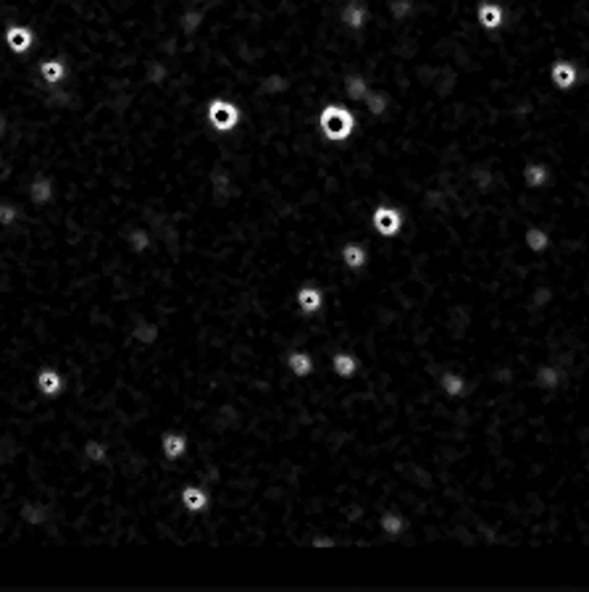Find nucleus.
I'll list each match as a JSON object with an SVG mask.
<instances>
[{
	"mask_svg": "<svg viewBox=\"0 0 589 592\" xmlns=\"http://www.w3.org/2000/svg\"><path fill=\"white\" fill-rule=\"evenodd\" d=\"M16 222V211L11 205H0V224H11Z\"/></svg>",
	"mask_w": 589,
	"mask_h": 592,
	"instance_id": "4be33fe9",
	"label": "nucleus"
},
{
	"mask_svg": "<svg viewBox=\"0 0 589 592\" xmlns=\"http://www.w3.org/2000/svg\"><path fill=\"white\" fill-rule=\"evenodd\" d=\"M37 387L42 389L45 395H55V392H61V387H64V380H61L58 371L45 369L40 371V377H37Z\"/></svg>",
	"mask_w": 589,
	"mask_h": 592,
	"instance_id": "39448f33",
	"label": "nucleus"
},
{
	"mask_svg": "<svg viewBox=\"0 0 589 592\" xmlns=\"http://www.w3.org/2000/svg\"><path fill=\"white\" fill-rule=\"evenodd\" d=\"M208 116H211L213 127H216V130H221V132L231 130V127L237 124V119H239L237 108H234V106H229V103H224V101H213L211 108H208Z\"/></svg>",
	"mask_w": 589,
	"mask_h": 592,
	"instance_id": "f03ea898",
	"label": "nucleus"
},
{
	"mask_svg": "<svg viewBox=\"0 0 589 592\" xmlns=\"http://www.w3.org/2000/svg\"><path fill=\"white\" fill-rule=\"evenodd\" d=\"M382 524H384V529L389 532V535H397V532L403 529V518H397V516H384V521H382Z\"/></svg>",
	"mask_w": 589,
	"mask_h": 592,
	"instance_id": "412c9836",
	"label": "nucleus"
},
{
	"mask_svg": "<svg viewBox=\"0 0 589 592\" xmlns=\"http://www.w3.org/2000/svg\"><path fill=\"white\" fill-rule=\"evenodd\" d=\"M526 179H529L534 187L542 185V182H547V169L544 166H529L526 169Z\"/></svg>",
	"mask_w": 589,
	"mask_h": 592,
	"instance_id": "dca6fc26",
	"label": "nucleus"
},
{
	"mask_svg": "<svg viewBox=\"0 0 589 592\" xmlns=\"http://www.w3.org/2000/svg\"><path fill=\"white\" fill-rule=\"evenodd\" d=\"M442 387L447 389L450 395H458L460 389H463V380L455 377V374H445V377H442Z\"/></svg>",
	"mask_w": 589,
	"mask_h": 592,
	"instance_id": "a211bd4d",
	"label": "nucleus"
},
{
	"mask_svg": "<svg viewBox=\"0 0 589 592\" xmlns=\"http://www.w3.org/2000/svg\"><path fill=\"white\" fill-rule=\"evenodd\" d=\"M355 369H358V361H355L353 355H334V371H337V374L350 377Z\"/></svg>",
	"mask_w": 589,
	"mask_h": 592,
	"instance_id": "ddd939ff",
	"label": "nucleus"
},
{
	"mask_svg": "<svg viewBox=\"0 0 589 592\" xmlns=\"http://www.w3.org/2000/svg\"><path fill=\"white\" fill-rule=\"evenodd\" d=\"M297 303H300V308H303L305 314H316L321 308V292L316 287H303L297 292Z\"/></svg>",
	"mask_w": 589,
	"mask_h": 592,
	"instance_id": "0eeeda50",
	"label": "nucleus"
},
{
	"mask_svg": "<svg viewBox=\"0 0 589 592\" xmlns=\"http://www.w3.org/2000/svg\"><path fill=\"white\" fill-rule=\"evenodd\" d=\"M526 242L532 245V250H542V248H547V232H542V229H532V232H526Z\"/></svg>",
	"mask_w": 589,
	"mask_h": 592,
	"instance_id": "2eb2a0df",
	"label": "nucleus"
},
{
	"mask_svg": "<svg viewBox=\"0 0 589 592\" xmlns=\"http://www.w3.org/2000/svg\"><path fill=\"white\" fill-rule=\"evenodd\" d=\"M40 72H42V76H45L50 84H55L58 79H64V74H66V69L61 61H45V64L40 66Z\"/></svg>",
	"mask_w": 589,
	"mask_h": 592,
	"instance_id": "9b49d317",
	"label": "nucleus"
},
{
	"mask_svg": "<svg viewBox=\"0 0 589 592\" xmlns=\"http://www.w3.org/2000/svg\"><path fill=\"white\" fill-rule=\"evenodd\" d=\"M576 79H579V72H576V66L568 64V61H558V64L552 66V82L558 84L561 90L573 87Z\"/></svg>",
	"mask_w": 589,
	"mask_h": 592,
	"instance_id": "20e7f679",
	"label": "nucleus"
},
{
	"mask_svg": "<svg viewBox=\"0 0 589 592\" xmlns=\"http://www.w3.org/2000/svg\"><path fill=\"white\" fill-rule=\"evenodd\" d=\"M182 503L190 511H202L205 508V492H202L200 487H184Z\"/></svg>",
	"mask_w": 589,
	"mask_h": 592,
	"instance_id": "1a4fd4ad",
	"label": "nucleus"
},
{
	"mask_svg": "<svg viewBox=\"0 0 589 592\" xmlns=\"http://www.w3.org/2000/svg\"><path fill=\"white\" fill-rule=\"evenodd\" d=\"M321 127L329 140H345L350 132H353V116H350L345 108L329 106V108L321 113Z\"/></svg>",
	"mask_w": 589,
	"mask_h": 592,
	"instance_id": "f257e3e1",
	"label": "nucleus"
},
{
	"mask_svg": "<svg viewBox=\"0 0 589 592\" xmlns=\"http://www.w3.org/2000/svg\"><path fill=\"white\" fill-rule=\"evenodd\" d=\"M0 132H3V119H0Z\"/></svg>",
	"mask_w": 589,
	"mask_h": 592,
	"instance_id": "b1692460",
	"label": "nucleus"
},
{
	"mask_svg": "<svg viewBox=\"0 0 589 592\" xmlns=\"http://www.w3.org/2000/svg\"><path fill=\"white\" fill-rule=\"evenodd\" d=\"M479 21H481V27L497 29L503 24V11H500V6H492V3L479 6Z\"/></svg>",
	"mask_w": 589,
	"mask_h": 592,
	"instance_id": "6e6552de",
	"label": "nucleus"
},
{
	"mask_svg": "<svg viewBox=\"0 0 589 592\" xmlns=\"http://www.w3.org/2000/svg\"><path fill=\"white\" fill-rule=\"evenodd\" d=\"M290 369H292L294 374L305 377V374H311L313 363H311V358H308L305 353H292V355H290Z\"/></svg>",
	"mask_w": 589,
	"mask_h": 592,
	"instance_id": "f8f14e48",
	"label": "nucleus"
},
{
	"mask_svg": "<svg viewBox=\"0 0 589 592\" xmlns=\"http://www.w3.org/2000/svg\"><path fill=\"white\" fill-rule=\"evenodd\" d=\"M537 380H539L542 387H555V385H558V371L555 369H539Z\"/></svg>",
	"mask_w": 589,
	"mask_h": 592,
	"instance_id": "aec40b11",
	"label": "nucleus"
},
{
	"mask_svg": "<svg viewBox=\"0 0 589 592\" xmlns=\"http://www.w3.org/2000/svg\"><path fill=\"white\" fill-rule=\"evenodd\" d=\"M342 256H345V263H348L350 268L363 266V261H366V253H363V248H358V245H348Z\"/></svg>",
	"mask_w": 589,
	"mask_h": 592,
	"instance_id": "4468645a",
	"label": "nucleus"
},
{
	"mask_svg": "<svg viewBox=\"0 0 589 592\" xmlns=\"http://www.w3.org/2000/svg\"><path fill=\"white\" fill-rule=\"evenodd\" d=\"M32 198H35L37 203H42V200L50 198V185H47L45 179H37L35 185H32Z\"/></svg>",
	"mask_w": 589,
	"mask_h": 592,
	"instance_id": "f3484780",
	"label": "nucleus"
},
{
	"mask_svg": "<svg viewBox=\"0 0 589 592\" xmlns=\"http://www.w3.org/2000/svg\"><path fill=\"white\" fill-rule=\"evenodd\" d=\"M374 222H377L382 234H395L397 227H400V216H397L392 208H379L377 216H374Z\"/></svg>",
	"mask_w": 589,
	"mask_h": 592,
	"instance_id": "423d86ee",
	"label": "nucleus"
},
{
	"mask_svg": "<svg viewBox=\"0 0 589 592\" xmlns=\"http://www.w3.org/2000/svg\"><path fill=\"white\" fill-rule=\"evenodd\" d=\"M164 450L168 458H179L187 450V440L182 435H166L164 437Z\"/></svg>",
	"mask_w": 589,
	"mask_h": 592,
	"instance_id": "9d476101",
	"label": "nucleus"
},
{
	"mask_svg": "<svg viewBox=\"0 0 589 592\" xmlns=\"http://www.w3.org/2000/svg\"><path fill=\"white\" fill-rule=\"evenodd\" d=\"M345 21H348L350 27H360V24H363V8H358L355 3L348 6V11H345Z\"/></svg>",
	"mask_w": 589,
	"mask_h": 592,
	"instance_id": "6ab92c4d",
	"label": "nucleus"
},
{
	"mask_svg": "<svg viewBox=\"0 0 589 592\" xmlns=\"http://www.w3.org/2000/svg\"><path fill=\"white\" fill-rule=\"evenodd\" d=\"M6 42H8V47L13 53H27L29 47H32V32L27 27H21V24H13L6 32Z\"/></svg>",
	"mask_w": 589,
	"mask_h": 592,
	"instance_id": "7ed1b4c3",
	"label": "nucleus"
},
{
	"mask_svg": "<svg viewBox=\"0 0 589 592\" xmlns=\"http://www.w3.org/2000/svg\"><path fill=\"white\" fill-rule=\"evenodd\" d=\"M350 95H353V98L363 95V82H360V79H353V82H350Z\"/></svg>",
	"mask_w": 589,
	"mask_h": 592,
	"instance_id": "5701e85b",
	"label": "nucleus"
}]
</instances>
